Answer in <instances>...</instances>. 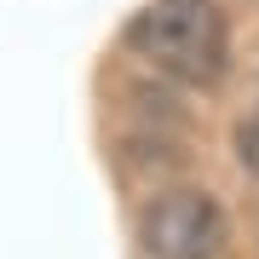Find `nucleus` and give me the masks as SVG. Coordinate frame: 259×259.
I'll return each mask as SVG.
<instances>
[{
    "label": "nucleus",
    "mask_w": 259,
    "mask_h": 259,
    "mask_svg": "<svg viewBox=\"0 0 259 259\" xmlns=\"http://www.w3.org/2000/svg\"><path fill=\"white\" fill-rule=\"evenodd\" d=\"M236 156H242V167H248V173L259 179V110H253V115L236 127Z\"/></svg>",
    "instance_id": "7ed1b4c3"
},
{
    "label": "nucleus",
    "mask_w": 259,
    "mask_h": 259,
    "mask_svg": "<svg viewBox=\"0 0 259 259\" xmlns=\"http://www.w3.org/2000/svg\"><path fill=\"white\" fill-rule=\"evenodd\" d=\"M127 47L167 81L213 87L225 75V12L213 0H150L127 23Z\"/></svg>",
    "instance_id": "f257e3e1"
},
{
    "label": "nucleus",
    "mask_w": 259,
    "mask_h": 259,
    "mask_svg": "<svg viewBox=\"0 0 259 259\" xmlns=\"http://www.w3.org/2000/svg\"><path fill=\"white\" fill-rule=\"evenodd\" d=\"M139 242L150 259H219L225 253V213L207 190H167L144 207Z\"/></svg>",
    "instance_id": "f03ea898"
}]
</instances>
